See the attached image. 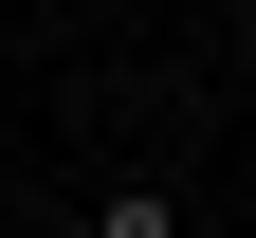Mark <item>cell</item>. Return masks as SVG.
Listing matches in <instances>:
<instances>
[{
    "instance_id": "cell-2",
    "label": "cell",
    "mask_w": 256,
    "mask_h": 238,
    "mask_svg": "<svg viewBox=\"0 0 256 238\" xmlns=\"http://www.w3.org/2000/svg\"><path fill=\"white\" fill-rule=\"evenodd\" d=\"M238 92H256V37H238Z\"/></svg>"
},
{
    "instance_id": "cell-1",
    "label": "cell",
    "mask_w": 256,
    "mask_h": 238,
    "mask_svg": "<svg viewBox=\"0 0 256 238\" xmlns=\"http://www.w3.org/2000/svg\"><path fill=\"white\" fill-rule=\"evenodd\" d=\"M74 238H183V183H110V201H92Z\"/></svg>"
}]
</instances>
